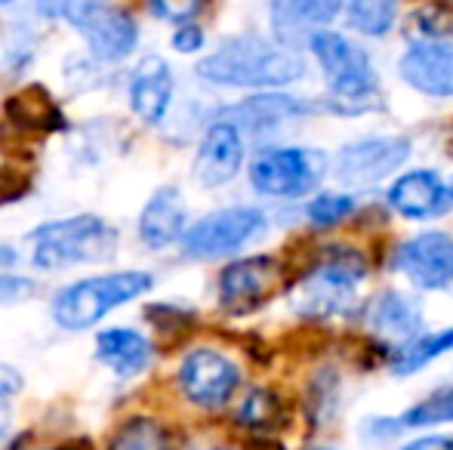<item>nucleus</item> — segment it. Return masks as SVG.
I'll return each mask as SVG.
<instances>
[{
    "label": "nucleus",
    "instance_id": "obj_1",
    "mask_svg": "<svg viewBox=\"0 0 453 450\" xmlns=\"http://www.w3.org/2000/svg\"><path fill=\"white\" fill-rule=\"evenodd\" d=\"M305 74V59L293 47H280L259 34L228 37L216 53L197 62V78L213 87L278 90Z\"/></svg>",
    "mask_w": 453,
    "mask_h": 450
},
{
    "label": "nucleus",
    "instance_id": "obj_2",
    "mask_svg": "<svg viewBox=\"0 0 453 450\" xmlns=\"http://www.w3.org/2000/svg\"><path fill=\"white\" fill-rule=\"evenodd\" d=\"M155 287V278L149 271H108V275L84 278L53 296V321L68 333L90 331L114 309L139 300Z\"/></svg>",
    "mask_w": 453,
    "mask_h": 450
},
{
    "label": "nucleus",
    "instance_id": "obj_3",
    "mask_svg": "<svg viewBox=\"0 0 453 450\" xmlns=\"http://www.w3.org/2000/svg\"><path fill=\"white\" fill-rule=\"evenodd\" d=\"M31 263L37 269H68V265L108 263L118 253V232L99 217H72L43 223L28 234Z\"/></svg>",
    "mask_w": 453,
    "mask_h": 450
},
{
    "label": "nucleus",
    "instance_id": "obj_4",
    "mask_svg": "<svg viewBox=\"0 0 453 450\" xmlns=\"http://www.w3.org/2000/svg\"><path fill=\"white\" fill-rule=\"evenodd\" d=\"M367 278V263L352 247H330L327 256L309 271L293 294V306L305 318H330L355 302V287Z\"/></svg>",
    "mask_w": 453,
    "mask_h": 450
},
{
    "label": "nucleus",
    "instance_id": "obj_5",
    "mask_svg": "<svg viewBox=\"0 0 453 450\" xmlns=\"http://www.w3.org/2000/svg\"><path fill=\"white\" fill-rule=\"evenodd\" d=\"M324 170L327 157L318 149H263L250 161V186L265 198H303L321 182Z\"/></svg>",
    "mask_w": 453,
    "mask_h": 450
},
{
    "label": "nucleus",
    "instance_id": "obj_6",
    "mask_svg": "<svg viewBox=\"0 0 453 450\" xmlns=\"http://www.w3.org/2000/svg\"><path fill=\"white\" fill-rule=\"evenodd\" d=\"M59 12L87 37L90 53L99 62H120L136 50L139 28L127 10L108 6L105 0H59Z\"/></svg>",
    "mask_w": 453,
    "mask_h": 450
},
{
    "label": "nucleus",
    "instance_id": "obj_7",
    "mask_svg": "<svg viewBox=\"0 0 453 450\" xmlns=\"http://www.w3.org/2000/svg\"><path fill=\"white\" fill-rule=\"evenodd\" d=\"M309 50L318 59L327 80L330 93L346 103H361L370 93H376V68L370 56L364 53L358 43H352L340 31L321 28L309 37Z\"/></svg>",
    "mask_w": 453,
    "mask_h": 450
},
{
    "label": "nucleus",
    "instance_id": "obj_8",
    "mask_svg": "<svg viewBox=\"0 0 453 450\" xmlns=\"http://www.w3.org/2000/svg\"><path fill=\"white\" fill-rule=\"evenodd\" d=\"M265 225L269 223L259 207H222L185 228L182 250L191 259H219L253 244Z\"/></svg>",
    "mask_w": 453,
    "mask_h": 450
},
{
    "label": "nucleus",
    "instance_id": "obj_9",
    "mask_svg": "<svg viewBox=\"0 0 453 450\" xmlns=\"http://www.w3.org/2000/svg\"><path fill=\"white\" fill-rule=\"evenodd\" d=\"M411 151V139L404 136H367L349 142L334 161L336 182L346 188H370L404 167Z\"/></svg>",
    "mask_w": 453,
    "mask_h": 450
},
{
    "label": "nucleus",
    "instance_id": "obj_10",
    "mask_svg": "<svg viewBox=\"0 0 453 450\" xmlns=\"http://www.w3.org/2000/svg\"><path fill=\"white\" fill-rule=\"evenodd\" d=\"M180 389L197 408H222L234 395L241 383V370L232 358H226L216 348H195L180 364Z\"/></svg>",
    "mask_w": 453,
    "mask_h": 450
},
{
    "label": "nucleus",
    "instance_id": "obj_11",
    "mask_svg": "<svg viewBox=\"0 0 453 450\" xmlns=\"http://www.w3.org/2000/svg\"><path fill=\"white\" fill-rule=\"evenodd\" d=\"M241 164H244V136L234 124L228 120H213L203 133L201 145H197L195 164H191V173H195L197 186L203 188H219L238 176Z\"/></svg>",
    "mask_w": 453,
    "mask_h": 450
},
{
    "label": "nucleus",
    "instance_id": "obj_12",
    "mask_svg": "<svg viewBox=\"0 0 453 450\" xmlns=\"http://www.w3.org/2000/svg\"><path fill=\"white\" fill-rule=\"evenodd\" d=\"M398 269L423 290H444L453 284V238L448 232H423L398 250Z\"/></svg>",
    "mask_w": 453,
    "mask_h": 450
},
{
    "label": "nucleus",
    "instance_id": "obj_13",
    "mask_svg": "<svg viewBox=\"0 0 453 450\" xmlns=\"http://www.w3.org/2000/svg\"><path fill=\"white\" fill-rule=\"evenodd\" d=\"M398 72L407 87L426 96L453 99V43L450 41H413L398 62Z\"/></svg>",
    "mask_w": 453,
    "mask_h": 450
},
{
    "label": "nucleus",
    "instance_id": "obj_14",
    "mask_svg": "<svg viewBox=\"0 0 453 450\" xmlns=\"http://www.w3.org/2000/svg\"><path fill=\"white\" fill-rule=\"evenodd\" d=\"M278 281V263L272 256H247L226 265L219 275V302L228 312H247L269 296Z\"/></svg>",
    "mask_w": 453,
    "mask_h": 450
},
{
    "label": "nucleus",
    "instance_id": "obj_15",
    "mask_svg": "<svg viewBox=\"0 0 453 450\" xmlns=\"http://www.w3.org/2000/svg\"><path fill=\"white\" fill-rule=\"evenodd\" d=\"M453 204L450 188L432 170H411L398 176L388 188V207L404 219H435L444 217Z\"/></svg>",
    "mask_w": 453,
    "mask_h": 450
},
{
    "label": "nucleus",
    "instance_id": "obj_16",
    "mask_svg": "<svg viewBox=\"0 0 453 450\" xmlns=\"http://www.w3.org/2000/svg\"><path fill=\"white\" fill-rule=\"evenodd\" d=\"M176 80L170 72L167 59L161 56H145L130 74V109L145 120V124H161L173 105Z\"/></svg>",
    "mask_w": 453,
    "mask_h": 450
},
{
    "label": "nucleus",
    "instance_id": "obj_17",
    "mask_svg": "<svg viewBox=\"0 0 453 450\" xmlns=\"http://www.w3.org/2000/svg\"><path fill=\"white\" fill-rule=\"evenodd\" d=\"M342 10V0H272V28L280 47H296L315 31L330 25Z\"/></svg>",
    "mask_w": 453,
    "mask_h": 450
},
{
    "label": "nucleus",
    "instance_id": "obj_18",
    "mask_svg": "<svg viewBox=\"0 0 453 450\" xmlns=\"http://www.w3.org/2000/svg\"><path fill=\"white\" fill-rule=\"evenodd\" d=\"M185 228H188V213H185L180 188L161 186L157 192H151L139 213V240L151 250H164L182 238Z\"/></svg>",
    "mask_w": 453,
    "mask_h": 450
},
{
    "label": "nucleus",
    "instance_id": "obj_19",
    "mask_svg": "<svg viewBox=\"0 0 453 450\" xmlns=\"http://www.w3.org/2000/svg\"><path fill=\"white\" fill-rule=\"evenodd\" d=\"M311 111H318V105L305 103V99L265 93V96H253L238 105H228V109L219 111V118L234 124L238 130L259 133V130H274L287 118H299V114H311Z\"/></svg>",
    "mask_w": 453,
    "mask_h": 450
},
{
    "label": "nucleus",
    "instance_id": "obj_20",
    "mask_svg": "<svg viewBox=\"0 0 453 450\" xmlns=\"http://www.w3.org/2000/svg\"><path fill=\"white\" fill-rule=\"evenodd\" d=\"M364 321L373 333L386 339L401 342L413 339L419 333V324H423V315H419V306L413 300H407L398 290H388V294H380L376 300H370V306L364 309Z\"/></svg>",
    "mask_w": 453,
    "mask_h": 450
},
{
    "label": "nucleus",
    "instance_id": "obj_21",
    "mask_svg": "<svg viewBox=\"0 0 453 450\" xmlns=\"http://www.w3.org/2000/svg\"><path fill=\"white\" fill-rule=\"evenodd\" d=\"M96 358L118 377L130 379L149 367L151 342L145 339V333L133 331V327H111V331H102L96 337Z\"/></svg>",
    "mask_w": 453,
    "mask_h": 450
},
{
    "label": "nucleus",
    "instance_id": "obj_22",
    "mask_svg": "<svg viewBox=\"0 0 453 450\" xmlns=\"http://www.w3.org/2000/svg\"><path fill=\"white\" fill-rule=\"evenodd\" d=\"M453 348V327H444L438 333H426V337H413L401 346H395L388 367H392L395 377H411V373L423 370L429 361L441 358Z\"/></svg>",
    "mask_w": 453,
    "mask_h": 450
},
{
    "label": "nucleus",
    "instance_id": "obj_23",
    "mask_svg": "<svg viewBox=\"0 0 453 450\" xmlns=\"http://www.w3.org/2000/svg\"><path fill=\"white\" fill-rule=\"evenodd\" d=\"M398 19V0H349L346 22L364 37H382Z\"/></svg>",
    "mask_w": 453,
    "mask_h": 450
},
{
    "label": "nucleus",
    "instance_id": "obj_24",
    "mask_svg": "<svg viewBox=\"0 0 453 450\" xmlns=\"http://www.w3.org/2000/svg\"><path fill=\"white\" fill-rule=\"evenodd\" d=\"M108 450H170V435L157 420L136 416L118 429Z\"/></svg>",
    "mask_w": 453,
    "mask_h": 450
},
{
    "label": "nucleus",
    "instance_id": "obj_25",
    "mask_svg": "<svg viewBox=\"0 0 453 450\" xmlns=\"http://www.w3.org/2000/svg\"><path fill=\"white\" fill-rule=\"evenodd\" d=\"M395 423L404 429H426V426L453 423V385L432 392L429 398H423V401L413 404L411 410H404Z\"/></svg>",
    "mask_w": 453,
    "mask_h": 450
},
{
    "label": "nucleus",
    "instance_id": "obj_26",
    "mask_svg": "<svg viewBox=\"0 0 453 450\" xmlns=\"http://www.w3.org/2000/svg\"><path fill=\"white\" fill-rule=\"evenodd\" d=\"M280 416V404L269 389H253L238 408V420L247 429H272Z\"/></svg>",
    "mask_w": 453,
    "mask_h": 450
},
{
    "label": "nucleus",
    "instance_id": "obj_27",
    "mask_svg": "<svg viewBox=\"0 0 453 450\" xmlns=\"http://www.w3.org/2000/svg\"><path fill=\"white\" fill-rule=\"evenodd\" d=\"M305 213H309L311 223L321 225V228L336 225V223H342V219L352 217V213H355V198H352V194L324 192V194H318V198L309 201Z\"/></svg>",
    "mask_w": 453,
    "mask_h": 450
},
{
    "label": "nucleus",
    "instance_id": "obj_28",
    "mask_svg": "<svg viewBox=\"0 0 453 450\" xmlns=\"http://www.w3.org/2000/svg\"><path fill=\"white\" fill-rule=\"evenodd\" d=\"M149 10L161 22L185 25L203 10V0H149Z\"/></svg>",
    "mask_w": 453,
    "mask_h": 450
},
{
    "label": "nucleus",
    "instance_id": "obj_29",
    "mask_svg": "<svg viewBox=\"0 0 453 450\" xmlns=\"http://www.w3.org/2000/svg\"><path fill=\"white\" fill-rule=\"evenodd\" d=\"M37 294V281L25 275H10V271H0V306H16V302L28 300Z\"/></svg>",
    "mask_w": 453,
    "mask_h": 450
},
{
    "label": "nucleus",
    "instance_id": "obj_30",
    "mask_svg": "<svg viewBox=\"0 0 453 450\" xmlns=\"http://www.w3.org/2000/svg\"><path fill=\"white\" fill-rule=\"evenodd\" d=\"M170 43H173L176 53L191 56V53H201L203 43H207V34H203V31L197 28L195 22H185V25H180V28L173 31V37H170Z\"/></svg>",
    "mask_w": 453,
    "mask_h": 450
},
{
    "label": "nucleus",
    "instance_id": "obj_31",
    "mask_svg": "<svg viewBox=\"0 0 453 450\" xmlns=\"http://www.w3.org/2000/svg\"><path fill=\"white\" fill-rule=\"evenodd\" d=\"M22 385H25V379H22V373H19L16 367L0 364V401H4V398L19 395V392H22Z\"/></svg>",
    "mask_w": 453,
    "mask_h": 450
},
{
    "label": "nucleus",
    "instance_id": "obj_32",
    "mask_svg": "<svg viewBox=\"0 0 453 450\" xmlns=\"http://www.w3.org/2000/svg\"><path fill=\"white\" fill-rule=\"evenodd\" d=\"M401 450H453V435H426V439L411 441Z\"/></svg>",
    "mask_w": 453,
    "mask_h": 450
},
{
    "label": "nucleus",
    "instance_id": "obj_33",
    "mask_svg": "<svg viewBox=\"0 0 453 450\" xmlns=\"http://www.w3.org/2000/svg\"><path fill=\"white\" fill-rule=\"evenodd\" d=\"M16 250L12 247H6V244H0V269H10L12 263H16Z\"/></svg>",
    "mask_w": 453,
    "mask_h": 450
},
{
    "label": "nucleus",
    "instance_id": "obj_34",
    "mask_svg": "<svg viewBox=\"0 0 453 450\" xmlns=\"http://www.w3.org/2000/svg\"><path fill=\"white\" fill-rule=\"evenodd\" d=\"M6 429H10V414H6L4 401H0V447H4V441H6Z\"/></svg>",
    "mask_w": 453,
    "mask_h": 450
},
{
    "label": "nucleus",
    "instance_id": "obj_35",
    "mask_svg": "<svg viewBox=\"0 0 453 450\" xmlns=\"http://www.w3.org/2000/svg\"><path fill=\"white\" fill-rule=\"evenodd\" d=\"M10 4H16V0H0V6H10Z\"/></svg>",
    "mask_w": 453,
    "mask_h": 450
},
{
    "label": "nucleus",
    "instance_id": "obj_36",
    "mask_svg": "<svg viewBox=\"0 0 453 450\" xmlns=\"http://www.w3.org/2000/svg\"><path fill=\"white\" fill-rule=\"evenodd\" d=\"M305 450H330V447H305Z\"/></svg>",
    "mask_w": 453,
    "mask_h": 450
},
{
    "label": "nucleus",
    "instance_id": "obj_37",
    "mask_svg": "<svg viewBox=\"0 0 453 450\" xmlns=\"http://www.w3.org/2000/svg\"><path fill=\"white\" fill-rule=\"evenodd\" d=\"M216 450H228V447H216Z\"/></svg>",
    "mask_w": 453,
    "mask_h": 450
}]
</instances>
